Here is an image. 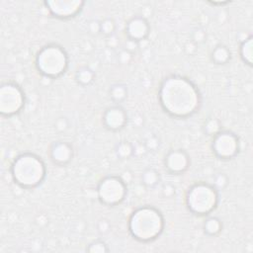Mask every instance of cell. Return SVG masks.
<instances>
[{
  "label": "cell",
  "instance_id": "cell-1",
  "mask_svg": "<svg viewBox=\"0 0 253 253\" xmlns=\"http://www.w3.org/2000/svg\"><path fill=\"white\" fill-rule=\"evenodd\" d=\"M158 99L167 114L179 119L194 115L201 105V95L197 86L180 75H171L163 80Z\"/></svg>",
  "mask_w": 253,
  "mask_h": 253
},
{
  "label": "cell",
  "instance_id": "cell-2",
  "mask_svg": "<svg viewBox=\"0 0 253 253\" xmlns=\"http://www.w3.org/2000/svg\"><path fill=\"white\" fill-rule=\"evenodd\" d=\"M164 219L159 211L150 206L137 209L129 220V231L134 238L142 242L156 239L163 232Z\"/></svg>",
  "mask_w": 253,
  "mask_h": 253
},
{
  "label": "cell",
  "instance_id": "cell-3",
  "mask_svg": "<svg viewBox=\"0 0 253 253\" xmlns=\"http://www.w3.org/2000/svg\"><path fill=\"white\" fill-rule=\"evenodd\" d=\"M46 173L44 161L38 155L30 152L18 155L11 166L14 182L25 189H33L39 186L44 181Z\"/></svg>",
  "mask_w": 253,
  "mask_h": 253
},
{
  "label": "cell",
  "instance_id": "cell-4",
  "mask_svg": "<svg viewBox=\"0 0 253 253\" xmlns=\"http://www.w3.org/2000/svg\"><path fill=\"white\" fill-rule=\"evenodd\" d=\"M68 55L59 45H48L42 48L36 57V67L40 73L48 78L63 75L68 67Z\"/></svg>",
  "mask_w": 253,
  "mask_h": 253
},
{
  "label": "cell",
  "instance_id": "cell-5",
  "mask_svg": "<svg viewBox=\"0 0 253 253\" xmlns=\"http://www.w3.org/2000/svg\"><path fill=\"white\" fill-rule=\"evenodd\" d=\"M219 203V191L204 182L196 183L190 187L186 204L190 212L197 216H207L217 208Z\"/></svg>",
  "mask_w": 253,
  "mask_h": 253
},
{
  "label": "cell",
  "instance_id": "cell-6",
  "mask_svg": "<svg viewBox=\"0 0 253 253\" xmlns=\"http://www.w3.org/2000/svg\"><path fill=\"white\" fill-rule=\"evenodd\" d=\"M126 192V183L119 176H107L100 181L97 187L98 199L102 204L110 207L121 204L125 200Z\"/></svg>",
  "mask_w": 253,
  "mask_h": 253
},
{
  "label": "cell",
  "instance_id": "cell-7",
  "mask_svg": "<svg viewBox=\"0 0 253 253\" xmlns=\"http://www.w3.org/2000/svg\"><path fill=\"white\" fill-rule=\"evenodd\" d=\"M25 105V95L21 87L15 83H3L0 87V113L11 117L18 114Z\"/></svg>",
  "mask_w": 253,
  "mask_h": 253
},
{
  "label": "cell",
  "instance_id": "cell-8",
  "mask_svg": "<svg viewBox=\"0 0 253 253\" xmlns=\"http://www.w3.org/2000/svg\"><path fill=\"white\" fill-rule=\"evenodd\" d=\"M213 151L221 159H232L239 151V140L236 135L221 131L214 137Z\"/></svg>",
  "mask_w": 253,
  "mask_h": 253
},
{
  "label": "cell",
  "instance_id": "cell-9",
  "mask_svg": "<svg viewBox=\"0 0 253 253\" xmlns=\"http://www.w3.org/2000/svg\"><path fill=\"white\" fill-rule=\"evenodd\" d=\"M45 5L53 16L68 19L76 16L81 11L84 2L81 0H54L46 1Z\"/></svg>",
  "mask_w": 253,
  "mask_h": 253
},
{
  "label": "cell",
  "instance_id": "cell-10",
  "mask_svg": "<svg viewBox=\"0 0 253 253\" xmlns=\"http://www.w3.org/2000/svg\"><path fill=\"white\" fill-rule=\"evenodd\" d=\"M166 169L172 174H182L190 166V157L186 151L175 149L168 152L165 156Z\"/></svg>",
  "mask_w": 253,
  "mask_h": 253
},
{
  "label": "cell",
  "instance_id": "cell-11",
  "mask_svg": "<svg viewBox=\"0 0 253 253\" xmlns=\"http://www.w3.org/2000/svg\"><path fill=\"white\" fill-rule=\"evenodd\" d=\"M128 122V115L119 105L109 107L103 114V124L110 131L122 130Z\"/></svg>",
  "mask_w": 253,
  "mask_h": 253
},
{
  "label": "cell",
  "instance_id": "cell-12",
  "mask_svg": "<svg viewBox=\"0 0 253 253\" xmlns=\"http://www.w3.org/2000/svg\"><path fill=\"white\" fill-rule=\"evenodd\" d=\"M150 32V26L148 21L143 16H136L132 18L126 27V33L129 40L139 42L148 38Z\"/></svg>",
  "mask_w": 253,
  "mask_h": 253
},
{
  "label": "cell",
  "instance_id": "cell-13",
  "mask_svg": "<svg viewBox=\"0 0 253 253\" xmlns=\"http://www.w3.org/2000/svg\"><path fill=\"white\" fill-rule=\"evenodd\" d=\"M50 157L58 166L67 165L73 157V148L66 142H55L50 148Z\"/></svg>",
  "mask_w": 253,
  "mask_h": 253
},
{
  "label": "cell",
  "instance_id": "cell-14",
  "mask_svg": "<svg viewBox=\"0 0 253 253\" xmlns=\"http://www.w3.org/2000/svg\"><path fill=\"white\" fill-rule=\"evenodd\" d=\"M75 80L79 85L83 87L89 86L95 80V72L87 66H82L77 69L75 73Z\"/></svg>",
  "mask_w": 253,
  "mask_h": 253
},
{
  "label": "cell",
  "instance_id": "cell-15",
  "mask_svg": "<svg viewBox=\"0 0 253 253\" xmlns=\"http://www.w3.org/2000/svg\"><path fill=\"white\" fill-rule=\"evenodd\" d=\"M232 58V54L231 51L229 50L228 47L224 46V45H218L212 52V55H211V59H212V62L216 64H220V65H224L227 64Z\"/></svg>",
  "mask_w": 253,
  "mask_h": 253
},
{
  "label": "cell",
  "instance_id": "cell-16",
  "mask_svg": "<svg viewBox=\"0 0 253 253\" xmlns=\"http://www.w3.org/2000/svg\"><path fill=\"white\" fill-rule=\"evenodd\" d=\"M239 53L243 63L251 66L253 63V37L252 36H249L248 38L244 39V41L240 45Z\"/></svg>",
  "mask_w": 253,
  "mask_h": 253
},
{
  "label": "cell",
  "instance_id": "cell-17",
  "mask_svg": "<svg viewBox=\"0 0 253 253\" xmlns=\"http://www.w3.org/2000/svg\"><path fill=\"white\" fill-rule=\"evenodd\" d=\"M204 232L209 236H216L223 230L222 221L216 217H211L204 223Z\"/></svg>",
  "mask_w": 253,
  "mask_h": 253
},
{
  "label": "cell",
  "instance_id": "cell-18",
  "mask_svg": "<svg viewBox=\"0 0 253 253\" xmlns=\"http://www.w3.org/2000/svg\"><path fill=\"white\" fill-rule=\"evenodd\" d=\"M109 94L111 99L119 104L126 100V96H128V87H126L125 84L122 83H116L114 85L111 86L109 90Z\"/></svg>",
  "mask_w": 253,
  "mask_h": 253
},
{
  "label": "cell",
  "instance_id": "cell-19",
  "mask_svg": "<svg viewBox=\"0 0 253 253\" xmlns=\"http://www.w3.org/2000/svg\"><path fill=\"white\" fill-rule=\"evenodd\" d=\"M115 152L119 159H129L132 156H134V145L126 141L120 142L117 144L115 148Z\"/></svg>",
  "mask_w": 253,
  "mask_h": 253
},
{
  "label": "cell",
  "instance_id": "cell-20",
  "mask_svg": "<svg viewBox=\"0 0 253 253\" xmlns=\"http://www.w3.org/2000/svg\"><path fill=\"white\" fill-rule=\"evenodd\" d=\"M160 181L159 173L154 168H147L142 174V182L145 186L148 188L155 187Z\"/></svg>",
  "mask_w": 253,
  "mask_h": 253
},
{
  "label": "cell",
  "instance_id": "cell-21",
  "mask_svg": "<svg viewBox=\"0 0 253 253\" xmlns=\"http://www.w3.org/2000/svg\"><path fill=\"white\" fill-rule=\"evenodd\" d=\"M204 132L208 136L215 137L221 132V123L216 118H210L204 125Z\"/></svg>",
  "mask_w": 253,
  "mask_h": 253
},
{
  "label": "cell",
  "instance_id": "cell-22",
  "mask_svg": "<svg viewBox=\"0 0 253 253\" xmlns=\"http://www.w3.org/2000/svg\"><path fill=\"white\" fill-rule=\"evenodd\" d=\"M101 23V34L106 37H111L116 31V23L112 18H106Z\"/></svg>",
  "mask_w": 253,
  "mask_h": 253
},
{
  "label": "cell",
  "instance_id": "cell-23",
  "mask_svg": "<svg viewBox=\"0 0 253 253\" xmlns=\"http://www.w3.org/2000/svg\"><path fill=\"white\" fill-rule=\"evenodd\" d=\"M86 250L90 253H107V252H109L110 249L104 241L95 240L88 245Z\"/></svg>",
  "mask_w": 253,
  "mask_h": 253
},
{
  "label": "cell",
  "instance_id": "cell-24",
  "mask_svg": "<svg viewBox=\"0 0 253 253\" xmlns=\"http://www.w3.org/2000/svg\"><path fill=\"white\" fill-rule=\"evenodd\" d=\"M206 38H207V34H206L205 30L202 29V28H198L193 32L191 42H192V43H194L195 45H200V44L204 43Z\"/></svg>",
  "mask_w": 253,
  "mask_h": 253
},
{
  "label": "cell",
  "instance_id": "cell-25",
  "mask_svg": "<svg viewBox=\"0 0 253 253\" xmlns=\"http://www.w3.org/2000/svg\"><path fill=\"white\" fill-rule=\"evenodd\" d=\"M229 183V179H228V176L224 173H219L216 177H215V182H214V187L220 191V190H223L227 187Z\"/></svg>",
  "mask_w": 253,
  "mask_h": 253
},
{
  "label": "cell",
  "instance_id": "cell-26",
  "mask_svg": "<svg viewBox=\"0 0 253 253\" xmlns=\"http://www.w3.org/2000/svg\"><path fill=\"white\" fill-rule=\"evenodd\" d=\"M118 61L121 64H129L133 61V53L126 51V50H122L119 55H118Z\"/></svg>",
  "mask_w": 253,
  "mask_h": 253
},
{
  "label": "cell",
  "instance_id": "cell-27",
  "mask_svg": "<svg viewBox=\"0 0 253 253\" xmlns=\"http://www.w3.org/2000/svg\"><path fill=\"white\" fill-rule=\"evenodd\" d=\"M68 128H69V122H68V120L65 117H61V118L57 119V121L55 123V129L58 132L63 133Z\"/></svg>",
  "mask_w": 253,
  "mask_h": 253
},
{
  "label": "cell",
  "instance_id": "cell-28",
  "mask_svg": "<svg viewBox=\"0 0 253 253\" xmlns=\"http://www.w3.org/2000/svg\"><path fill=\"white\" fill-rule=\"evenodd\" d=\"M144 144H145L148 151V150L154 151V150H156L159 148V140L156 137H154V136L148 138Z\"/></svg>",
  "mask_w": 253,
  "mask_h": 253
},
{
  "label": "cell",
  "instance_id": "cell-29",
  "mask_svg": "<svg viewBox=\"0 0 253 253\" xmlns=\"http://www.w3.org/2000/svg\"><path fill=\"white\" fill-rule=\"evenodd\" d=\"M87 29L91 35L96 36L98 34H101V23L97 20H91L87 24Z\"/></svg>",
  "mask_w": 253,
  "mask_h": 253
},
{
  "label": "cell",
  "instance_id": "cell-30",
  "mask_svg": "<svg viewBox=\"0 0 253 253\" xmlns=\"http://www.w3.org/2000/svg\"><path fill=\"white\" fill-rule=\"evenodd\" d=\"M162 195L164 198H172L175 195V187L172 184H164L162 188Z\"/></svg>",
  "mask_w": 253,
  "mask_h": 253
},
{
  "label": "cell",
  "instance_id": "cell-31",
  "mask_svg": "<svg viewBox=\"0 0 253 253\" xmlns=\"http://www.w3.org/2000/svg\"><path fill=\"white\" fill-rule=\"evenodd\" d=\"M110 228H111V225L109 223V221L103 219V220H100L97 224V229H98V232L101 233V234H105L107 233L109 231H110Z\"/></svg>",
  "mask_w": 253,
  "mask_h": 253
},
{
  "label": "cell",
  "instance_id": "cell-32",
  "mask_svg": "<svg viewBox=\"0 0 253 253\" xmlns=\"http://www.w3.org/2000/svg\"><path fill=\"white\" fill-rule=\"evenodd\" d=\"M147 152H148V149H147L145 144H140V145L134 146V155L141 156V155L146 154Z\"/></svg>",
  "mask_w": 253,
  "mask_h": 253
},
{
  "label": "cell",
  "instance_id": "cell-33",
  "mask_svg": "<svg viewBox=\"0 0 253 253\" xmlns=\"http://www.w3.org/2000/svg\"><path fill=\"white\" fill-rule=\"evenodd\" d=\"M211 4H213V5H226V4H228V3H230V1H214V2H210Z\"/></svg>",
  "mask_w": 253,
  "mask_h": 253
}]
</instances>
